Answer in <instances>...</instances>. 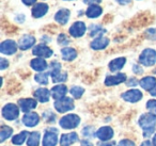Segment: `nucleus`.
<instances>
[{
  "label": "nucleus",
  "instance_id": "f257e3e1",
  "mask_svg": "<svg viewBox=\"0 0 156 146\" xmlns=\"http://www.w3.org/2000/svg\"><path fill=\"white\" fill-rule=\"evenodd\" d=\"M138 124L143 129V137H149L153 133L156 126V115L153 113H145L140 116Z\"/></svg>",
  "mask_w": 156,
  "mask_h": 146
},
{
  "label": "nucleus",
  "instance_id": "f03ea898",
  "mask_svg": "<svg viewBox=\"0 0 156 146\" xmlns=\"http://www.w3.org/2000/svg\"><path fill=\"white\" fill-rule=\"evenodd\" d=\"M80 124V117L76 114H67L59 120V125L63 129H74Z\"/></svg>",
  "mask_w": 156,
  "mask_h": 146
},
{
  "label": "nucleus",
  "instance_id": "7ed1b4c3",
  "mask_svg": "<svg viewBox=\"0 0 156 146\" xmlns=\"http://www.w3.org/2000/svg\"><path fill=\"white\" fill-rule=\"evenodd\" d=\"M139 62L143 66H153L156 63V51L151 48L144 49L139 57Z\"/></svg>",
  "mask_w": 156,
  "mask_h": 146
},
{
  "label": "nucleus",
  "instance_id": "20e7f679",
  "mask_svg": "<svg viewBox=\"0 0 156 146\" xmlns=\"http://www.w3.org/2000/svg\"><path fill=\"white\" fill-rule=\"evenodd\" d=\"M55 109L59 112V113H65L67 111H71L74 109V103L73 99L69 97H63V98L59 99V100L55 101Z\"/></svg>",
  "mask_w": 156,
  "mask_h": 146
},
{
  "label": "nucleus",
  "instance_id": "39448f33",
  "mask_svg": "<svg viewBox=\"0 0 156 146\" xmlns=\"http://www.w3.org/2000/svg\"><path fill=\"white\" fill-rule=\"evenodd\" d=\"M2 116L8 120H14L20 115V109L14 103H8L2 108Z\"/></svg>",
  "mask_w": 156,
  "mask_h": 146
},
{
  "label": "nucleus",
  "instance_id": "423d86ee",
  "mask_svg": "<svg viewBox=\"0 0 156 146\" xmlns=\"http://www.w3.org/2000/svg\"><path fill=\"white\" fill-rule=\"evenodd\" d=\"M58 131L57 129H48L43 137V146H56L58 143Z\"/></svg>",
  "mask_w": 156,
  "mask_h": 146
},
{
  "label": "nucleus",
  "instance_id": "0eeeda50",
  "mask_svg": "<svg viewBox=\"0 0 156 146\" xmlns=\"http://www.w3.org/2000/svg\"><path fill=\"white\" fill-rule=\"evenodd\" d=\"M17 50V44L12 40H7L3 41L0 45V52L2 54H7V56H11L14 54Z\"/></svg>",
  "mask_w": 156,
  "mask_h": 146
},
{
  "label": "nucleus",
  "instance_id": "6e6552de",
  "mask_svg": "<svg viewBox=\"0 0 156 146\" xmlns=\"http://www.w3.org/2000/svg\"><path fill=\"white\" fill-rule=\"evenodd\" d=\"M69 34L73 37H81L87 31V27H86L85 23L83 22H76L69 28Z\"/></svg>",
  "mask_w": 156,
  "mask_h": 146
},
{
  "label": "nucleus",
  "instance_id": "1a4fd4ad",
  "mask_svg": "<svg viewBox=\"0 0 156 146\" xmlns=\"http://www.w3.org/2000/svg\"><path fill=\"white\" fill-rule=\"evenodd\" d=\"M32 54L34 56L40 57V58H50L54 52L48 46L44 45V44H40V45H37L33 48Z\"/></svg>",
  "mask_w": 156,
  "mask_h": 146
},
{
  "label": "nucleus",
  "instance_id": "9d476101",
  "mask_svg": "<svg viewBox=\"0 0 156 146\" xmlns=\"http://www.w3.org/2000/svg\"><path fill=\"white\" fill-rule=\"evenodd\" d=\"M122 98L127 103H137L142 98V93L139 90H129L122 94Z\"/></svg>",
  "mask_w": 156,
  "mask_h": 146
},
{
  "label": "nucleus",
  "instance_id": "9b49d317",
  "mask_svg": "<svg viewBox=\"0 0 156 146\" xmlns=\"http://www.w3.org/2000/svg\"><path fill=\"white\" fill-rule=\"evenodd\" d=\"M126 75L125 74H117L115 76H108V77L105 79V84L107 86H112V85H118L120 83H123L126 81Z\"/></svg>",
  "mask_w": 156,
  "mask_h": 146
},
{
  "label": "nucleus",
  "instance_id": "f8f14e48",
  "mask_svg": "<svg viewBox=\"0 0 156 146\" xmlns=\"http://www.w3.org/2000/svg\"><path fill=\"white\" fill-rule=\"evenodd\" d=\"M18 105H20V109L25 112V113H28L29 111L33 110L34 108H37V100L32 98H23L18 100Z\"/></svg>",
  "mask_w": 156,
  "mask_h": 146
},
{
  "label": "nucleus",
  "instance_id": "ddd939ff",
  "mask_svg": "<svg viewBox=\"0 0 156 146\" xmlns=\"http://www.w3.org/2000/svg\"><path fill=\"white\" fill-rule=\"evenodd\" d=\"M40 122V116L34 112H28L25 113L24 117H23V123L26 125L27 127H34L39 124Z\"/></svg>",
  "mask_w": 156,
  "mask_h": 146
},
{
  "label": "nucleus",
  "instance_id": "4468645a",
  "mask_svg": "<svg viewBox=\"0 0 156 146\" xmlns=\"http://www.w3.org/2000/svg\"><path fill=\"white\" fill-rule=\"evenodd\" d=\"M96 137H98L101 141H109V140L112 139V137H113V129L108 126L102 127V128L98 129V132H96Z\"/></svg>",
  "mask_w": 156,
  "mask_h": 146
},
{
  "label": "nucleus",
  "instance_id": "2eb2a0df",
  "mask_svg": "<svg viewBox=\"0 0 156 146\" xmlns=\"http://www.w3.org/2000/svg\"><path fill=\"white\" fill-rule=\"evenodd\" d=\"M35 44V37L32 35H24L23 37H20V40L18 41V47L22 50H27L29 48H31Z\"/></svg>",
  "mask_w": 156,
  "mask_h": 146
},
{
  "label": "nucleus",
  "instance_id": "dca6fc26",
  "mask_svg": "<svg viewBox=\"0 0 156 146\" xmlns=\"http://www.w3.org/2000/svg\"><path fill=\"white\" fill-rule=\"evenodd\" d=\"M78 141V135L76 132H69L62 134L60 137V145L61 146H71L75 142Z\"/></svg>",
  "mask_w": 156,
  "mask_h": 146
},
{
  "label": "nucleus",
  "instance_id": "f3484780",
  "mask_svg": "<svg viewBox=\"0 0 156 146\" xmlns=\"http://www.w3.org/2000/svg\"><path fill=\"white\" fill-rule=\"evenodd\" d=\"M109 45V40L105 36H98L94 39L91 43V48L94 50H102L105 49Z\"/></svg>",
  "mask_w": 156,
  "mask_h": 146
},
{
  "label": "nucleus",
  "instance_id": "a211bd4d",
  "mask_svg": "<svg viewBox=\"0 0 156 146\" xmlns=\"http://www.w3.org/2000/svg\"><path fill=\"white\" fill-rule=\"evenodd\" d=\"M50 93H51L52 98L56 99V100H59V99L63 98L65 96V94L67 93V88L65 85H63V84H59V85L54 86L51 89V91H50Z\"/></svg>",
  "mask_w": 156,
  "mask_h": 146
},
{
  "label": "nucleus",
  "instance_id": "6ab92c4d",
  "mask_svg": "<svg viewBox=\"0 0 156 146\" xmlns=\"http://www.w3.org/2000/svg\"><path fill=\"white\" fill-rule=\"evenodd\" d=\"M33 95H34V97L40 103H47V101L49 100L51 93H50V91L47 90V89L41 88V89H37Z\"/></svg>",
  "mask_w": 156,
  "mask_h": 146
},
{
  "label": "nucleus",
  "instance_id": "aec40b11",
  "mask_svg": "<svg viewBox=\"0 0 156 146\" xmlns=\"http://www.w3.org/2000/svg\"><path fill=\"white\" fill-rule=\"evenodd\" d=\"M140 86L145 91H152L156 86V79L152 76H147L144 77L139 81Z\"/></svg>",
  "mask_w": 156,
  "mask_h": 146
},
{
  "label": "nucleus",
  "instance_id": "412c9836",
  "mask_svg": "<svg viewBox=\"0 0 156 146\" xmlns=\"http://www.w3.org/2000/svg\"><path fill=\"white\" fill-rule=\"evenodd\" d=\"M48 5L46 3H37L32 9V16L34 18H41L47 13Z\"/></svg>",
  "mask_w": 156,
  "mask_h": 146
},
{
  "label": "nucleus",
  "instance_id": "4be33fe9",
  "mask_svg": "<svg viewBox=\"0 0 156 146\" xmlns=\"http://www.w3.org/2000/svg\"><path fill=\"white\" fill-rule=\"evenodd\" d=\"M69 11L67 9H61L55 15V20L60 25H65L69 22Z\"/></svg>",
  "mask_w": 156,
  "mask_h": 146
},
{
  "label": "nucleus",
  "instance_id": "5701e85b",
  "mask_svg": "<svg viewBox=\"0 0 156 146\" xmlns=\"http://www.w3.org/2000/svg\"><path fill=\"white\" fill-rule=\"evenodd\" d=\"M30 65H31V68L37 71H43L47 68V63H46V61L43 58L33 59L30 62Z\"/></svg>",
  "mask_w": 156,
  "mask_h": 146
},
{
  "label": "nucleus",
  "instance_id": "b1692460",
  "mask_svg": "<svg viewBox=\"0 0 156 146\" xmlns=\"http://www.w3.org/2000/svg\"><path fill=\"white\" fill-rule=\"evenodd\" d=\"M125 62H126V59L123 58V57L115 59V60H112L109 63V69H110L111 71H119L120 69L123 68Z\"/></svg>",
  "mask_w": 156,
  "mask_h": 146
},
{
  "label": "nucleus",
  "instance_id": "393cba45",
  "mask_svg": "<svg viewBox=\"0 0 156 146\" xmlns=\"http://www.w3.org/2000/svg\"><path fill=\"white\" fill-rule=\"evenodd\" d=\"M103 13V9L100 5H89L87 12H86V15L89 18H98V16H101V14Z\"/></svg>",
  "mask_w": 156,
  "mask_h": 146
},
{
  "label": "nucleus",
  "instance_id": "a878e982",
  "mask_svg": "<svg viewBox=\"0 0 156 146\" xmlns=\"http://www.w3.org/2000/svg\"><path fill=\"white\" fill-rule=\"evenodd\" d=\"M61 56L62 59L65 61H73L74 59H76L77 57V51H76L74 48L71 47H65L61 50Z\"/></svg>",
  "mask_w": 156,
  "mask_h": 146
},
{
  "label": "nucleus",
  "instance_id": "bb28decb",
  "mask_svg": "<svg viewBox=\"0 0 156 146\" xmlns=\"http://www.w3.org/2000/svg\"><path fill=\"white\" fill-rule=\"evenodd\" d=\"M40 139H41V134L40 132L35 131V132H31L27 141V145L28 146H39Z\"/></svg>",
  "mask_w": 156,
  "mask_h": 146
},
{
  "label": "nucleus",
  "instance_id": "cd10ccee",
  "mask_svg": "<svg viewBox=\"0 0 156 146\" xmlns=\"http://www.w3.org/2000/svg\"><path fill=\"white\" fill-rule=\"evenodd\" d=\"M13 133V129L9 126H2L1 127V131H0V141L3 142L7 139H9Z\"/></svg>",
  "mask_w": 156,
  "mask_h": 146
},
{
  "label": "nucleus",
  "instance_id": "c85d7f7f",
  "mask_svg": "<svg viewBox=\"0 0 156 146\" xmlns=\"http://www.w3.org/2000/svg\"><path fill=\"white\" fill-rule=\"evenodd\" d=\"M28 134H29L28 131H23V132L18 133L17 135L13 137V139H12V143L15 144V145H22V144L26 141Z\"/></svg>",
  "mask_w": 156,
  "mask_h": 146
},
{
  "label": "nucleus",
  "instance_id": "c756f323",
  "mask_svg": "<svg viewBox=\"0 0 156 146\" xmlns=\"http://www.w3.org/2000/svg\"><path fill=\"white\" fill-rule=\"evenodd\" d=\"M72 96H74L75 98H80L83 96V94L85 93V89L81 88V86H73V88L69 90Z\"/></svg>",
  "mask_w": 156,
  "mask_h": 146
},
{
  "label": "nucleus",
  "instance_id": "7c9ffc66",
  "mask_svg": "<svg viewBox=\"0 0 156 146\" xmlns=\"http://www.w3.org/2000/svg\"><path fill=\"white\" fill-rule=\"evenodd\" d=\"M105 32V30L102 28V27L98 26V25H92L91 28H90V35L91 36H102V34Z\"/></svg>",
  "mask_w": 156,
  "mask_h": 146
},
{
  "label": "nucleus",
  "instance_id": "2f4dec72",
  "mask_svg": "<svg viewBox=\"0 0 156 146\" xmlns=\"http://www.w3.org/2000/svg\"><path fill=\"white\" fill-rule=\"evenodd\" d=\"M34 80L40 84H46L48 83V75L46 73H40V74H37L34 76Z\"/></svg>",
  "mask_w": 156,
  "mask_h": 146
},
{
  "label": "nucleus",
  "instance_id": "473e14b6",
  "mask_svg": "<svg viewBox=\"0 0 156 146\" xmlns=\"http://www.w3.org/2000/svg\"><path fill=\"white\" fill-rule=\"evenodd\" d=\"M51 79H52V81H54L55 83H61V82L66 81L67 75H66V73L60 71V73H58V74H56L55 76H52Z\"/></svg>",
  "mask_w": 156,
  "mask_h": 146
},
{
  "label": "nucleus",
  "instance_id": "72a5a7b5",
  "mask_svg": "<svg viewBox=\"0 0 156 146\" xmlns=\"http://www.w3.org/2000/svg\"><path fill=\"white\" fill-rule=\"evenodd\" d=\"M61 71V65H60V63H58V62H51V64H50V71H49V74H50V76H55L56 74H58V73H60Z\"/></svg>",
  "mask_w": 156,
  "mask_h": 146
},
{
  "label": "nucleus",
  "instance_id": "f704fd0d",
  "mask_svg": "<svg viewBox=\"0 0 156 146\" xmlns=\"http://www.w3.org/2000/svg\"><path fill=\"white\" fill-rule=\"evenodd\" d=\"M83 135L86 137H93L95 135V131H94V127L87 126L83 129Z\"/></svg>",
  "mask_w": 156,
  "mask_h": 146
},
{
  "label": "nucleus",
  "instance_id": "c9c22d12",
  "mask_svg": "<svg viewBox=\"0 0 156 146\" xmlns=\"http://www.w3.org/2000/svg\"><path fill=\"white\" fill-rule=\"evenodd\" d=\"M147 108L151 113H153L154 115H156V100L152 99V100H149L147 103Z\"/></svg>",
  "mask_w": 156,
  "mask_h": 146
},
{
  "label": "nucleus",
  "instance_id": "e433bc0d",
  "mask_svg": "<svg viewBox=\"0 0 156 146\" xmlns=\"http://www.w3.org/2000/svg\"><path fill=\"white\" fill-rule=\"evenodd\" d=\"M118 146H135V143L130 140H122V141L119 142Z\"/></svg>",
  "mask_w": 156,
  "mask_h": 146
},
{
  "label": "nucleus",
  "instance_id": "4c0bfd02",
  "mask_svg": "<svg viewBox=\"0 0 156 146\" xmlns=\"http://www.w3.org/2000/svg\"><path fill=\"white\" fill-rule=\"evenodd\" d=\"M58 43L61 44V45H66V44H69V40H67L66 35H64V34H60V35H59Z\"/></svg>",
  "mask_w": 156,
  "mask_h": 146
},
{
  "label": "nucleus",
  "instance_id": "58836bf2",
  "mask_svg": "<svg viewBox=\"0 0 156 146\" xmlns=\"http://www.w3.org/2000/svg\"><path fill=\"white\" fill-rule=\"evenodd\" d=\"M44 117L46 118L47 123H52V120H55V115L52 114V112H46V113L44 114Z\"/></svg>",
  "mask_w": 156,
  "mask_h": 146
},
{
  "label": "nucleus",
  "instance_id": "ea45409f",
  "mask_svg": "<svg viewBox=\"0 0 156 146\" xmlns=\"http://www.w3.org/2000/svg\"><path fill=\"white\" fill-rule=\"evenodd\" d=\"M0 65H1V66H0V69H1V71H3V69H5L8 67L9 62H8L5 58H1V60H0Z\"/></svg>",
  "mask_w": 156,
  "mask_h": 146
},
{
  "label": "nucleus",
  "instance_id": "a19ab883",
  "mask_svg": "<svg viewBox=\"0 0 156 146\" xmlns=\"http://www.w3.org/2000/svg\"><path fill=\"white\" fill-rule=\"evenodd\" d=\"M133 71H134L135 74H137V75H141V74L143 73V69L141 68L139 65H134V66H133Z\"/></svg>",
  "mask_w": 156,
  "mask_h": 146
},
{
  "label": "nucleus",
  "instance_id": "79ce46f5",
  "mask_svg": "<svg viewBox=\"0 0 156 146\" xmlns=\"http://www.w3.org/2000/svg\"><path fill=\"white\" fill-rule=\"evenodd\" d=\"M137 83H138V81H137L136 79H134V78H130V79H128L127 85L128 86H135V85H137Z\"/></svg>",
  "mask_w": 156,
  "mask_h": 146
},
{
  "label": "nucleus",
  "instance_id": "37998d69",
  "mask_svg": "<svg viewBox=\"0 0 156 146\" xmlns=\"http://www.w3.org/2000/svg\"><path fill=\"white\" fill-rule=\"evenodd\" d=\"M22 1H23V3L26 5H32L37 2V0H22Z\"/></svg>",
  "mask_w": 156,
  "mask_h": 146
},
{
  "label": "nucleus",
  "instance_id": "c03bdc74",
  "mask_svg": "<svg viewBox=\"0 0 156 146\" xmlns=\"http://www.w3.org/2000/svg\"><path fill=\"white\" fill-rule=\"evenodd\" d=\"M102 0H83V2L85 3H88V5H94V3H98V2H101Z\"/></svg>",
  "mask_w": 156,
  "mask_h": 146
},
{
  "label": "nucleus",
  "instance_id": "a18cd8bd",
  "mask_svg": "<svg viewBox=\"0 0 156 146\" xmlns=\"http://www.w3.org/2000/svg\"><path fill=\"white\" fill-rule=\"evenodd\" d=\"M80 146H92V143H90L88 140H83V141H81Z\"/></svg>",
  "mask_w": 156,
  "mask_h": 146
},
{
  "label": "nucleus",
  "instance_id": "49530a36",
  "mask_svg": "<svg viewBox=\"0 0 156 146\" xmlns=\"http://www.w3.org/2000/svg\"><path fill=\"white\" fill-rule=\"evenodd\" d=\"M140 146H155V145H154V144L152 143V142H150V141H144Z\"/></svg>",
  "mask_w": 156,
  "mask_h": 146
},
{
  "label": "nucleus",
  "instance_id": "de8ad7c7",
  "mask_svg": "<svg viewBox=\"0 0 156 146\" xmlns=\"http://www.w3.org/2000/svg\"><path fill=\"white\" fill-rule=\"evenodd\" d=\"M117 1L120 5H127V3L130 2V0H117Z\"/></svg>",
  "mask_w": 156,
  "mask_h": 146
},
{
  "label": "nucleus",
  "instance_id": "09e8293b",
  "mask_svg": "<svg viewBox=\"0 0 156 146\" xmlns=\"http://www.w3.org/2000/svg\"><path fill=\"white\" fill-rule=\"evenodd\" d=\"M101 146H115V142H108V143H103Z\"/></svg>",
  "mask_w": 156,
  "mask_h": 146
},
{
  "label": "nucleus",
  "instance_id": "8fccbe9b",
  "mask_svg": "<svg viewBox=\"0 0 156 146\" xmlns=\"http://www.w3.org/2000/svg\"><path fill=\"white\" fill-rule=\"evenodd\" d=\"M150 93H151V95H152L153 97H156V86H155V88H154L152 91H150Z\"/></svg>",
  "mask_w": 156,
  "mask_h": 146
},
{
  "label": "nucleus",
  "instance_id": "3c124183",
  "mask_svg": "<svg viewBox=\"0 0 156 146\" xmlns=\"http://www.w3.org/2000/svg\"><path fill=\"white\" fill-rule=\"evenodd\" d=\"M152 143H153L154 145L156 146V134H155V135H154V137H153V140H152Z\"/></svg>",
  "mask_w": 156,
  "mask_h": 146
},
{
  "label": "nucleus",
  "instance_id": "603ef678",
  "mask_svg": "<svg viewBox=\"0 0 156 146\" xmlns=\"http://www.w3.org/2000/svg\"></svg>",
  "mask_w": 156,
  "mask_h": 146
}]
</instances>
